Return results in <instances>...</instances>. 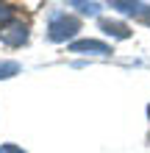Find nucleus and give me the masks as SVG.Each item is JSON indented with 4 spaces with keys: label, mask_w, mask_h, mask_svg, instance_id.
Returning <instances> with one entry per match:
<instances>
[{
    "label": "nucleus",
    "mask_w": 150,
    "mask_h": 153,
    "mask_svg": "<svg viewBox=\"0 0 150 153\" xmlns=\"http://www.w3.org/2000/svg\"><path fill=\"white\" fill-rule=\"evenodd\" d=\"M78 31H81V22H78L75 17H67V14H53V20L47 25V36L53 42H67L69 36H75Z\"/></svg>",
    "instance_id": "f257e3e1"
},
{
    "label": "nucleus",
    "mask_w": 150,
    "mask_h": 153,
    "mask_svg": "<svg viewBox=\"0 0 150 153\" xmlns=\"http://www.w3.org/2000/svg\"><path fill=\"white\" fill-rule=\"evenodd\" d=\"M0 42L8 45V48H20V45L28 42V25L25 22H11L6 28H0Z\"/></svg>",
    "instance_id": "7ed1b4c3"
},
{
    "label": "nucleus",
    "mask_w": 150,
    "mask_h": 153,
    "mask_svg": "<svg viewBox=\"0 0 150 153\" xmlns=\"http://www.w3.org/2000/svg\"><path fill=\"white\" fill-rule=\"evenodd\" d=\"M69 53H92V56H109L111 48L106 42L98 39H81V42H72L69 45Z\"/></svg>",
    "instance_id": "20e7f679"
},
{
    "label": "nucleus",
    "mask_w": 150,
    "mask_h": 153,
    "mask_svg": "<svg viewBox=\"0 0 150 153\" xmlns=\"http://www.w3.org/2000/svg\"><path fill=\"white\" fill-rule=\"evenodd\" d=\"M17 73H20V64H17V61H0V81L14 78Z\"/></svg>",
    "instance_id": "423d86ee"
},
{
    "label": "nucleus",
    "mask_w": 150,
    "mask_h": 153,
    "mask_svg": "<svg viewBox=\"0 0 150 153\" xmlns=\"http://www.w3.org/2000/svg\"><path fill=\"white\" fill-rule=\"evenodd\" d=\"M100 31L114 36V39H128L131 36V28L125 22H117V20H100Z\"/></svg>",
    "instance_id": "39448f33"
},
{
    "label": "nucleus",
    "mask_w": 150,
    "mask_h": 153,
    "mask_svg": "<svg viewBox=\"0 0 150 153\" xmlns=\"http://www.w3.org/2000/svg\"><path fill=\"white\" fill-rule=\"evenodd\" d=\"M8 20H11V6L0 3V22H8Z\"/></svg>",
    "instance_id": "0eeeda50"
},
{
    "label": "nucleus",
    "mask_w": 150,
    "mask_h": 153,
    "mask_svg": "<svg viewBox=\"0 0 150 153\" xmlns=\"http://www.w3.org/2000/svg\"><path fill=\"white\" fill-rule=\"evenodd\" d=\"M111 8H117L120 14H128V17H139V20L150 22V6H145L142 0H109Z\"/></svg>",
    "instance_id": "f03ea898"
}]
</instances>
